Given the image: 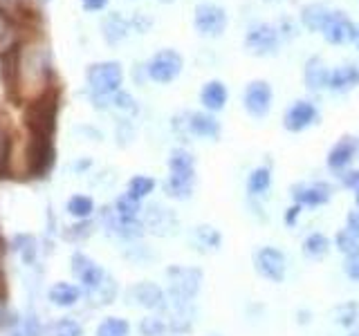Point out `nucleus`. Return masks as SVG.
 Instances as JSON below:
<instances>
[{
	"label": "nucleus",
	"mask_w": 359,
	"mask_h": 336,
	"mask_svg": "<svg viewBox=\"0 0 359 336\" xmlns=\"http://www.w3.org/2000/svg\"><path fill=\"white\" fill-rule=\"evenodd\" d=\"M128 334H130L128 321L117 318V316L101 321V325L97 328V336H128Z\"/></svg>",
	"instance_id": "31"
},
{
	"label": "nucleus",
	"mask_w": 359,
	"mask_h": 336,
	"mask_svg": "<svg viewBox=\"0 0 359 336\" xmlns=\"http://www.w3.org/2000/svg\"><path fill=\"white\" fill-rule=\"evenodd\" d=\"M245 48L254 56H269L278 50V29L272 22H256L245 36Z\"/></svg>",
	"instance_id": "8"
},
{
	"label": "nucleus",
	"mask_w": 359,
	"mask_h": 336,
	"mask_svg": "<svg viewBox=\"0 0 359 336\" xmlns=\"http://www.w3.org/2000/svg\"><path fill=\"white\" fill-rule=\"evenodd\" d=\"M54 336H83V330L74 318H61L54 325Z\"/></svg>",
	"instance_id": "35"
},
{
	"label": "nucleus",
	"mask_w": 359,
	"mask_h": 336,
	"mask_svg": "<svg viewBox=\"0 0 359 336\" xmlns=\"http://www.w3.org/2000/svg\"><path fill=\"white\" fill-rule=\"evenodd\" d=\"M334 246L346 258L355 255V253H359V235L355 231H351L348 227H344V229H339V233L334 235Z\"/></svg>",
	"instance_id": "29"
},
{
	"label": "nucleus",
	"mask_w": 359,
	"mask_h": 336,
	"mask_svg": "<svg viewBox=\"0 0 359 336\" xmlns=\"http://www.w3.org/2000/svg\"><path fill=\"white\" fill-rule=\"evenodd\" d=\"M14 336H41V323L39 318H27L20 323V328L16 330Z\"/></svg>",
	"instance_id": "37"
},
{
	"label": "nucleus",
	"mask_w": 359,
	"mask_h": 336,
	"mask_svg": "<svg viewBox=\"0 0 359 336\" xmlns=\"http://www.w3.org/2000/svg\"><path fill=\"white\" fill-rule=\"evenodd\" d=\"M227 99H229V92H227V85L222 81H209L200 90V104L207 112H220L227 106Z\"/></svg>",
	"instance_id": "17"
},
{
	"label": "nucleus",
	"mask_w": 359,
	"mask_h": 336,
	"mask_svg": "<svg viewBox=\"0 0 359 336\" xmlns=\"http://www.w3.org/2000/svg\"><path fill=\"white\" fill-rule=\"evenodd\" d=\"M115 213H117L121 220H140L142 204H140V200H135L133 195L123 193L115 202Z\"/></svg>",
	"instance_id": "28"
},
{
	"label": "nucleus",
	"mask_w": 359,
	"mask_h": 336,
	"mask_svg": "<svg viewBox=\"0 0 359 336\" xmlns=\"http://www.w3.org/2000/svg\"><path fill=\"white\" fill-rule=\"evenodd\" d=\"M303 78H306V88L312 90V92H321L323 88H328L330 70L325 67L321 56H312V59L306 63V72H303Z\"/></svg>",
	"instance_id": "18"
},
{
	"label": "nucleus",
	"mask_w": 359,
	"mask_h": 336,
	"mask_svg": "<svg viewBox=\"0 0 359 336\" xmlns=\"http://www.w3.org/2000/svg\"><path fill=\"white\" fill-rule=\"evenodd\" d=\"M355 45H357V50H359V25L355 27V41H353Z\"/></svg>",
	"instance_id": "45"
},
{
	"label": "nucleus",
	"mask_w": 359,
	"mask_h": 336,
	"mask_svg": "<svg viewBox=\"0 0 359 336\" xmlns=\"http://www.w3.org/2000/svg\"><path fill=\"white\" fill-rule=\"evenodd\" d=\"M355 27L357 25L344 14V11H332L321 34H323V38L332 45H346L355 41Z\"/></svg>",
	"instance_id": "12"
},
{
	"label": "nucleus",
	"mask_w": 359,
	"mask_h": 336,
	"mask_svg": "<svg viewBox=\"0 0 359 336\" xmlns=\"http://www.w3.org/2000/svg\"><path fill=\"white\" fill-rule=\"evenodd\" d=\"M86 81H88V88L93 90L95 99H106L119 92V85L123 81V70L117 61L95 63L88 67Z\"/></svg>",
	"instance_id": "3"
},
{
	"label": "nucleus",
	"mask_w": 359,
	"mask_h": 336,
	"mask_svg": "<svg viewBox=\"0 0 359 336\" xmlns=\"http://www.w3.org/2000/svg\"><path fill=\"white\" fill-rule=\"evenodd\" d=\"M344 272H346L348 278L355 280V283L359 285V253L346 258V260H344Z\"/></svg>",
	"instance_id": "38"
},
{
	"label": "nucleus",
	"mask_w": 359,
	"mask_h": 336,
	"mask_svg": "<svg viewBox=\"0 0 359 336\" xmlns=\"http://www.w3.org/2000/svg\"><path fill=\"white\" fill-rule=\"evenodd\" d=\"M128 302L144 309H153V312H164L166 307V291L155 285V283H137L128 289Z\"/></svg>",
	"instance_id": "10"
},
{
	"label": "nucleus",
	"mask_w": 359,
	"mask_h": 336,
	"mask_svg": "<svg viewBox=\"0 0 359 336\" xmlns=\"http://www.w3.org/2000/svg\"><path fill=\"white\" fill-rule=\"evenodd\" d=\"M355 150H357L355 139L353 137H341L332 146V150L328 153V160H325V162H328V166L332 168V171H344V168L353 162Z\"/></svg>",
	"instance_id": "20"
},
{
	"label": "nucleus",
	"mask_w": 359,
	"mask_h": 336,
	"mask_svg": "<svg viewBox=\"0 0 359 336\" xmlns=\"http://www.w3.org/2000/svg\"><path fill=\"white\" fill-rule=\"evenodd\" d=\"M355 202H357V209H359V190H355Z\"/></svg>",
	"instance_id": "46"
},
{
	"label": "nucleus",
	"mask_w": 359,
	"mask_h": 336,
	"mask_svg": "<svg viewBox=\"0 0 359 336\" xmlns=\"http://www.w3.org/2000/svg\"><path fill=\"white\" fill-rule=\"evenodd\" d=\"M332 11H328V7L321 5V3H312V5H306L301 9V22L303 27L310 29V31H321L325 27V22H328Z\"/></svg>",
	"instance_id": "22"
},
{
	"label": "nucleus",
	"mask_w": 359,
	"mask_h": 336,
	"mask_svg": "<svg viewBox=\"0 0 359 336\" xmlns=\"http://www.w3.org/2000/svg\"><path fill=\"white\" fill-rule=\"evenodd\" d=\"M301 204H294V206H290L287 211H285V224H287V227H294V224H297V220H299V216H301Z\"/></svg>",
	"instance_id": "40"
},
{
	"label": "nucleus",
	"mask_w": 359,
	"mask_h": 336,
	"mask_svg": "<svg viewBox=\"0 0 359 336\" xmlns=\"http://www.w3.org/2000/svg\"><path fill=\"white\" fill-rule=\"evenodd\" d=\"M90 231H93V227H90L88 222H83V224H76V227H72L70 238H86V235H90Z\"/></svg>",
	"instance_id": "42"
},
{
	"label": "nucleus",
	"mask_w": 359,
	"mask_h": 336,
	"mask_svg": "<svg viewBox=\"0 0 359 336\" xmlns=\"http://www.w3.org/2000/svg\"><path fill=\"white\" fill-rule=\"evenodd\" d=\"M269 186H272V173H269L267 166H261V168H254L247 177V193L252 197H261L265 195Z\"/></svg>",
	"instance_id": "24"
},
{
	"label": "nucleus",
	"mask_w": 359,
	"mask_h": 336,
	"mask_svg": "<svg viewBox=\"0 0 359 336\" xmlns=\"http://www.w3.org/2000/svg\"><path fill=\"white\" fill-rule=\"evenodd\" d=\"M187 128L196 137L205 139H218L220 137V121L211 115V112H191Z\"/></svg>",
	"instance_id": "16"
},
{
	"label": "nucleus",
	"mask_w": 359,
	"mask_h": 336,
	"mask_svg": "<svg viewBox=\"0 0 359 336\" xmlns=\"http://www.w3.org/2000/svg\"><path fill=\"white\" fill-rule=\"evenodd\" d=\"M72 272L76 274V278L81 280V285L93 294L101 285L106 283V274L97 262H93L90 258H86L83 253H74L72 255Z\"/></svg>",
	"instance_id": "13"
},
{
	"label": "nucleus",
	"mask_w": 359,
	"mask_h": 336,
	"mask_svg": "<svg viewBox=\"0 0 359 336\" xmlns=\"http://www.w3.org/2000/svg\"><path fill=\"white\" fill-rule=\"evenodd\" d=\"M346 227L359 235V209H355V211L348 213V218H346Z\"/></svg>",
	"instance_id": "41"
},
{
	"label": "nucleus",
	"mask_w": 359,
	"mask_h": 336,
	"mask_svg": "<svg viewBox=\"0 0 359 336\" xmlns=\"http://www.w3.org/2000/svg\"><path fill=\"white\" fill-rule=\"evenodd\" d=\"M9 155H11V137H9V132L5 128H0V175L7 173Z\"/></svg>",
	"instance_id": "34"
},
{
	"label": "nucleus",
	"mask_w": 359,
	"mask_h": 336,
	"mask_svg": "<svg viewBox=\"0 0 359 336\" xmlns=\"http://www.w3.org/2000/svg\"><path fill=\"white\" fill-rule=\"evenodd\" d=\"M168 332V325L162 316H146L140 323L142 336H164Z\"/></svg>",
	"instance_id": "33"
},
{
	"label": "nucleus",
	"mask_w": 359,
	"mask_h": 336,
	"mask_svg": "<svg viewBox=\"0 0 359 336\" xmlns=\"http://www.w3.org/2000/svg\"><path fill=\"white\" fill-rule=\"evenodd\" d=\"M290 195L294 197L297 204L301 206H323L328 204L332 197V188L323 182H314V184H294L290 188Z\"/></svg>",
	"instance_id": "11"
},
{
	"label": "nucleus",
	"mask_w": 359,
	"mask_h": 336,
	"mask_svg": "<svg viewBox=\"0 0 359 336\" xmlns=\"http://www.w3.org/2000/svg\"><path fill=\"white\" fill-rule=\"evenodd\" d=\"M254 269L269 283H283L287 272L285 253L278 246H261L254 251Z\"/></svg>",
	"instance_id": "5"
},
{
	"label": "nucleus",
	"mask_w": 359,
	"mask_h": 336,
	"mask_svg": "<svg viewBox=\"0 0 359 336\" xmlns=\"http://www.w3.org/2000/svg\"><path fill=\"white\" fill-rule=\"evenodd\" d=\"M110 104L121 112H128V115H135V112H137V104H135V99L128 92H115L110 97Z\"/></svg>",
	"instance_id": "36"
},
{
	"label": "nucleus",
	"mask_w": 359,
	"mask_h": 336,
	"mask_svg": "<svg viewBox=\"0 0 359 336\" xmlns=\"http://www.w3.org/2000/svg\"><path fill=\"white\" fill-rule=\"evenodd\" d=\"M155 188V179L149 175H135L128 182V195H133L135 200H144L146 195H151Z\"/></svg>",
	"instance_id": "32"
},
{
	"label": "nucleus",
	"mask_w": 359,
	"mask_h": 336,
	"mask_svg": "<svg viewBox=\"0 0 359 336\" xmlns=\"http://www.w3.org/2000/svg\"><path fill=\"white\" fill-rule=\"evenodd\" d=\"M330 249V240L325 238L323 233H310L306 235V240H303V255L310 258V260H319Z\"/></svg>",
	"instance_id": "25"
},
{
	"label": "nucleus",
	"mask_w": 359,
	"mask_h": 336,
	"mask_svg": "<svg viewBox=\"0 0 359 336\" xmlns=\"http://www.w3.org/2000/svg\"><path fill=\"white\" fill-rule=\"evenodd\" d=\"M54 117H56V97L48 94L39 99L27 112V123L32 134L39 139H50L54 130Z\"/></svg>",
	"instance_id": "6"
},
{
	"label": "nucleus",
	"mask_w": 359,
	"mask_h": 336,
	"mask_svg": "<svg viewBox=\"0 0 359 336\" xmlns=\"http://www.w3.org/2000/svg\"><path fill=\"white\" fill-rule=\"evenodd\" d=\"M144 229L155 235H171L177 229V218L171 209L151 204L144 211Z\"/></svg>",
	"instance_id": "15"
},
{
	"label": "nucleus",
	"mask_w": 359,
	"mask_h": 336,
	"mask_svg": "<svg viewBox=\"0 0 359 336\" xmlns=\"http://www.w3.org/2000/svg\"><path fill=\"white\" fill-rule=\"evenodd\" d=\"M160 3H166L168 5V3H175V0H160Z\"/></svg>",
	"instance_id": "47"
},
{
	"label": "nucleus",
	"mask_w": 359,
	"mask_h": 336,
	"mask_svg": "<svg viewBox=\"0 0 359 336\" xmlns=\"http://www.w3.org/2000/svg\"><path fill=\"white\" fill-rule=\"evenodd\" d=\"M310 318H312V314H310V312H306V309H301V312H299V323H301V325H306Z\"/></svg>",
	"instance_id": "44"
},
{
	"label": "nucleus",
	"mask_w": 359,
	"mask_h": 336,
	"mask_svg": "<svg viewBox=\"0 0 359 336\" xmlns=\"http://www.w3.org/2000/svg\"><path fill=\"white\" fill-rule=\"evenodd\" d=\"M359 85V70L355 65H339L330 70L328 88L332 92H351Z\"/></svg>",
	"instance_id": "19"
},
{
	"label": "nucleus",
	"mask_w": 359,
	"mask_h": 336,
	"mask_svg": "<svg viewBox=\"0 0 359 336\" xmlns=\"http://www.w3.org/2000/svg\"><path fill=\"white\" fill-rule=\"evenodd\" d=\"M128 29H130V22L121 14H117V11H112V14H108L104 20H101V31H104V38L110 45H115V43L126 38Z\"/></svg>",
	"instance_id": "21"
},
{
	"label": "nucleus",
	"mask_w": 359,
	"mask_h": 336,
	"mask_svg": "<svg viewBox=\"0 0 359 336\" xmlns=\"http://www.w3.org/2000/svg\"><path fill=\"white\" fill-rule=\"evenodd\" d=\"M243 106L254 119L265 117L269 108H272V88H269V83L261 81V78H258V81H252L245 88Z\"/></svg>",
	"instance_id": "9"
},
{
	"label": "nucleus",
	"mask_w": 359,
	"mask_h": 336,
	"mask_svg": "<svg viewBox=\"0 0 359 336\" xmlns=\"http://www.w3.org/2000/svg\"><path fill=\"white\" fill-rule=\"evenodd\" d=\"M227 11L216 3H200L194 14V27L200 36L205 38H218L227 29Z\"/></svg>",
	"instance_id": "4"
},
{
	"label": "nucleus",
	"mask_w": 359,
	"mask_h": 336,
	"mask_svg": "<svg viewBox=\"0 0 359 336\" xmlns=\"http://www.w3.org/2000/svg\"><path fill=\"white\" fill-rule=\"evenodd\" d=\"M48 298L59 307H72L79 302V298H81V289L72 283H56L50 287Z\"/></svg>",
	"instance_id": "23"
},
{
	"label": "nucleus",
	"mask_w": 359,
	"mask_h": 336,
	"mask_svg": "<svg viewBox=\"0 0 359 336\" xmlns=\"http://www.w3.org/2000/svg\"><path fill=\"white\" fill-rule=\"evenodd\" d=\"M351 336H359V334H351Z\"/></svg>",
	"instance_id": "49"
},
{
	"label": "nucleus",
	"mask_w": 359,
	"mask_h": 336,
	"mask_svg": "<svg viewBox=\"0 0 359 336\" xmlns=\"http://www.w3.org/2000/svg\"><path fill=\"white\" fill-rule=\"evenodd\" d=\"M317 121V106L312 101H294L287 110H285V117H283V126L290 132H301L306 130L308 126Z\"/></svg>",
	"instance_id": "14"
},
{
	"label": "nucleus",
	"mask_w": 359,
	"mask_h": 336,
	"mask_svg": "<svg viewBox=\"0 0 359 336\" xmlns=\"http://www.w3.org/2000/svg\"><path fill=\"white\" fill-rule=\"evenodd\" d=\"M81 5L86 11H99L108 5V0H81Z\"/></svg>",
	"instance_id": "43"
},
{
	"label": "nucleus",
	"mask_w": 359,
	"mask_h": 336,
	"mask_svg": "<svg viewBox=\"0 0 359 336\" xmlns=\"http://www.w3.org/2000/svg\"><path fill=\"white\" fill-rule=\"evenodd\" d=\"M341 182H344V186H348V188L359 190V171H348L346 175H341Z\"/></svg>",
	"instance_id": "39"
},
{
	"label": "nucleus",
	"mask_w": 359,
	"mask_h": 336,
	"mask_svg": "<svg viewBox=\"0 0 359 336\" xmlns=\"http://www.w3.org/2000/svg\"><path fill=\"white\" fill-rule=\"evenodd\" d=\"M184 67V59L175 50H160L146 65V72L155 83H171L180 76Z\"/></svg>",
	"instance_id": "7"
},
{
	"label": "nucleus",
	"mask_w": 359,
	"mask_h": 336,
	"mask_svg": "<svg viewBox=\"0 0 359 336\" xmlns=\"http://www.w3.org/2000/svg\"><path fill=\"white\" fill-rule=\"evenodd\" d=\"M194 240H196V244L200 246V249L213 251V249H220L222 233L218 229L209 227V224H200V227H196V231H194Z\"/></svg>",
	"instance_id": "26"
},
{
	"label": "nucleus",
	"mask_w": 359,
	"mask_h": 336,
	"mask_svg": "<svg viewBox=\"0 0 359 336\" xmlns=\"http://www.w3.org/2000/svg\"><path fill=\"white\" fill-rule=\"evenodd\" d=\"M0 14H3V11H0ZM0 27H3V16H0Z\"/></svg>",
	"instance_id": "48"
},
{
	"label": "nucleus",
	"mask_w": 359,
	"mask_h": 336,
	"mask_svg": "<svg viewBox=\"0 0 359 336\" xmlns=\"http://www.w3.org/2000/svg\"><path fill=\"white\" fill-rule=\"evenodd\" d=\"M332 314H334L337 325H341V328L351 330V328H355V325L359 323V302L346 300V302H341V305H337L332 309Z\"/></svg>",
	"instance_id": "27"
},
{
	"label": "nucleus",
	"mask_w": 359,
	"mask_h": 336,
	"mask_svg": "<svg viewBox=\"0 0 359 336\" xmlns=\"http://www.w3.org/2000/svg\"><path fill=\"white\" fill-rule=\"evenodd\" d=\"M67 213L74 218H90L95 213V202L93 197H88V195H72L70 200H67Z\"/></svg>",
	"instance_id": "30"
},
{
	"label": "nucleus",
	"mask_w": 359,
	"mask_h": 336,
	"mask_svg": "<svg viewBox=\"0 0 359 336\" xmlns=\"http://www.w3.org/2000/svg\"><path fill=\"white\" fill-rule=\"evenodd\" d=\"M168 171H171V175L164 184V193L173 200L191 197L196 182V162L191 153H187L184 148H175L168 157Z\"/></svg>",
	"instance_id": "1"
},
{
	"label": "nucleus",
	"mask_w": 359,
	"mask_h": 336,
	"mask_svg": "<svg viewBox=\"0 0 359 336\" xmlns=\"http://www.w3.org/2000/svg\"><path fill=\"white\" fill-rule=\"evenodd\" d=\"M168 291H166V300L173 302H194L198 296V291L202 287V269L198 267H182V265H173L168 267Z\"/></svg>",
	"instance_id": "2"
}]
</instances>
